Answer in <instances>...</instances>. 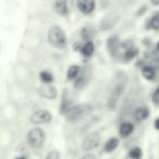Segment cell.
Wrapping results in <instances>:
<instances>
[{"label": "cell", "mask_w": 159, "mask_h": 159, "mask_svg": "<svg viewBox=\"0 0 159 159\" xmlns=\"http://www.w3.org/2000/svg\"><path fill=\"white\" fill-rule=\"evenodd\" d=\"M77 9L80 12L85 16H89L95 10L96 7V1L95 0H77L76 1Z\"/></svg>", "instance_id": "cell-7"}, {"label": "cell", "mask_w": 159, "mask_h": 159, "mask_svg": "<svg viewBox=\"0 0 159 159\" xmlns=\"http://www.w3.org/2000/svg\"><path fill=\"white\" fill-rule=\"evenodd\" d=\"M152 102L154 105L159 107V86L155 89V92L152 93Z\"/></svg>", "instance_id": "cell-25"}, {"label": "cell", "mask_w": 159, "mask_h": 159, "mask_svg": "<svg viewBox=\"0 0 159 159\" xmlns=\"http://www.w3.org/2000/svg\"><path fill=\"white\" fill-rule=\"evenodd\" d=\"M16 159H26V158H25L24 156H20V157H16Z\"/></svg>", "instance_id": "cell-29"}, {"label": "cell", "mask_w": 159, "mask_h": 159, "mask_svg": "<svg viewBox=\"0 0 159 159\" xmlns=\"http://www.w3.org/2000/svg\"><path fill=\"white\" fill-rule=\"evenodd\" d=\"M149 108L146 106H141V107H137L134 111V118L137 120V121H144L146 120L148 117H149Z\"/></svg>", "instance_id": "cell-12"}, {"label": "cell", "mask_w": 159, "mask_h": 159, "mask_svg": "<svg viewBox=\"0 0 159 159\" xmlns=\"http://www.w3.org/2000/svg\"><path fill=\"white\" fill-rule=\"evenodd\" d=\"M72 106H73V102H71L69 98H63V99H62V102H61V104H60L59 112L62 113V115H66V113L70 110V108Z\"/></svg>", "instance_id": "cell-20"}, {"label": "cell", "mask_w": 159, "mask_h": 159, "mask_svg": "<svg viewBox=\"0 0 159 159\" xmlns=\"http://www.w3.org/2000/svg\"><path fill=\"white\" fill-rule=\"evenodd\" d=\"M37 92H38V95H39L40 97H44L49 100L56 99L58 96L57 89L51 84H43L42 86L38 87Z\"/></svg>", "instance_id": "cell-6"}, {"label": "cell", "mask_w": 159, "mask_h": 159, "mask_svg": "<svg viewBox=\"0 0 159 159\" xmlns=\"http://www.w3.org/2000/svg\"><path fill=\"white\" fill-rule=\"evenodd\" d=\"M45 159H60V152L57 149H51L46 155Z\"/></svg>", "instance_id": "cell-23"}, {"label": "cell", "mask_w": 159, "mask_h": 159, "mask_svg": "<svg viewBox=\"0 0 159 159\" xmlns=\"http://www.w3.org/2000/svg\"><path fill=\"white\" fill-rule=\"evenodd\" d=\"M156 49L158 50V52H159V42L157 43V46H156Z\"/></svg>", "instance_id": "cell-30"}, {"label": "cell", "mask_w": 159, "mask_h": 159, "mask_svg": "<svg viewBox=\"0 0 159 159\" xmlns=\"http://www.w3.org/2000/svg\"><path fill=\"white\" fill-rule=\"evenodd\" d=\"M123 89H124V86L121 84L117 85V86L112 89V94H111L110 98H109V107H110V109H115L118 99H119V97L121 96V94L123 93Z\"/></svg>", "instance_id": "cell-10"}, {"label": "cell", "mask_w": 159, "mask_h": 159, "mask_svg": "<svg viewBox=\"0 0 159 159\" xmlns=\"http://www.w3.org/2000/svg\"><path fill=\"white\" fill-rule=\"evenodd\" d=\"M119 139L118 137H110V139H108L106 141V143H105L104 145V150L106 152H115L116 149L118 148V146H119Z\"/></svg>", "instance_id": "cell-14"}, {"label": "cell", "mask_w": 159, "mask_h": 159, "mask_svg": "<svg viewBox=\"0 0 159 159\" xmlns=\"http://www.w3.org/2000/svg\"><path fill=\"white\" fill-rule=\"evenodd\" d=\"M150 3L152 6H159V0H150Z\"/></svg>", "instance_id": "cell-28"}, {"label": "cell", "mask_w": 159, "mask_h": 159, "mask_svg": "<svg viewBox=\"0 0 159 159\" xmlns=\"http://www.w3.org/2000/svg\"><path fill=\"white\" fill-rule=\"evenodd\" d=\"M94 51H95V45L92 40L85 42V44H83L82 49H81V52L84 57H91L94 53Z\"/></svg>", "instance_id": "cell-18"}, {"label": "cell", "mask_w": 159, "mask_h": 159, "mask_svg": "<svg viewBox=\"0 0 159 159\" xmlns=\"http://www.w3.org/2000/svg\"><path fill=\"white\" fill-rule=\"evenodd\" d=\"M100 139H102V137H100L99 133L92 132L84 137V139L82 141V144H81V147H82V149L84 152H91V150L95 149L96 147H98Z\"/></svg>", "instance_id": "cell-4"}, {"label": "cell", "mask_w": 159, "mask_h": 159, "mask_svg": "<svg viewBox=\"0 0 159 159\" xmlns=\"http://www.w3.org/2000/svg\"><path fill=\"white\" fill-rule=\"evenodd\" d=\"M146 29L154 30V31H159V11L155 12L152 16L146 23Z\"/></svg>", "instance_id": "cell-16"}, {"label": "cell", "mask_w": 159, "mask_h": 159, "mask_svg": "<svg viewBox=\"0 0 159 159\" xmlns=\"http://www.w3.org/2000/svg\"><path fill=\"white\" fill-rule=\"evenodd\" d=\"M134 124L132 122H122L119 126V134L122 137H129L133 132H134Z\"/></svg>", "instance_id": "cell-11"}, {"label": "cell", "mask_w": 159, "mask_h": 159, "mask_svg": "<svg viewBox=\"0 0 159 159\" xmlns=\"http://www.w3.org/2000/svg\"><path fill=\"white\" fill-rule=\"evenodd\" d=\"M80 159H97V157H96L94 154H91V152H87V154H85L84 156H82Z\"/></svg>", "instance_id": "cell-26"}, {"label": "cell", "mask_w": 159, "mask_h": 159, "mask_svg": "<svg viewBox=\"0 0 159 159\" xmlns=\"http://www.w3.org/2000/svg\"><path fill=\"white\" fill-rule=\"evenodd\" d=\"M39 79L44 84H51L53 82V80H55V77H53L52 73L49 72V71H42L39 73Z\"/></svg>", "instance_id": "cell-19"}, {"label": "cell", "mask_w": 159, "mask_h": 159, "mask_svg": "<svg viewBox=\"0 0 159 159\" xmlns=\"http://www.w3.org/2000/svg\"><path fill=\"white\" fill-rule=\"evenodd\" d=\"M46 141V133L40 128H33L27 133V143L34 149L42 148Z\"/></svg>", "instance_id": "cell-3"}, {"label": "cell", "mask_w": 159, "mask_h": 159, "mask_svg": "<svg viewBox=\"0 0 159 159\" xmlns=\"http://www.w3.org/2000/svg\"><path fill=\"white\" fill-rule=\"evenodd\" d=\"M137 55H139V49H137L135 46H133V45H131L130 47L124 49V52H123V55H122V57H123L124 61L129 62V61H131V60L134 59Z\"/></svg>", "instance_id": "cell-13"}, {"label": "cell", "mask_w": 159, "mask_h": 159, "mask_svg": "<svg viewBox=\"0 0 159 159\" xmlns=\"http://www.w3.org/2000/svg\"><path fill=\"white\" fill-rule=\"evenodd\" d=\"M53 9H55L57 14H59L61 16H66L69 14L68 0H55Z\"/></svg>", "instance_id": "cell-9"}, {"label": "cell", "mask_w": 159, "mask_h": 159, "mask_svg": "<svg viewBox=\"0 0 159 159\" xmlns=\"http://www.w3.org/2000/svg\"><path fill=\"white\" fill-rule=\"evenodd\" d=\"M87 84V79L86 76H85L83 73H81V74L79 75V76L76 77V80H75L74 82V89H82L83 87L85 86V85Z\"/></svg>", "instance_id": "cell-21"}, {"label": "cell", "mask_w": 159, "mask_h": 159, "mask_svg": "<svg viewBox=\"0 0 159 159\" xmlns=\"http://www.w3.org/2000/svg\"><path fill=\"white\" fill-rule=\"evenodd\" d=\"M81 74V68L77 64H72V66H69L68 71H66V79L69 81H73V80H76V77Z\"/></svg>", "instance_id": "cell-17"}, {"label": "cell", "mask_w": 159, "mask_h": 159, "mask_svg": "<svg viewBox=\"0 0 159 159\" xmlns=\"http://www.w3.org/2000/svg\"><path fill=\"white\" fill-rule=\"evenodd\" d=\"M142 75L145 80L147 81H152L156 77V70L154 69V66H144L142 68Z\"/></svg>", "instance_id": "cell-15"}, {"label": "cell", "mask_w": 159, "mask_h": 159, "mask_svg": "<svg viewBox=\"0 0 159 159\" xmlns=\"http://www.w3.org/2000/svg\"><path fill=\"white\" fill-rule=\"evenodd\" d=\"M92 106L89 104H80V105H73L70 108V110L66 113V119L69 122H77L80 120L84 119L89 115H91Z\"/></svg>", "instance_id": "cell-1"}, {"label": "cell", "mask_w": 159, "mask_h": 159, "mask_svg": "<svg viewBox=\"0 0 159 159\" xmlns=\"http://www.w3.org/2000/svg\"><path fill=\"white\" fill-rule=\"evenodd\" d=\"M52 120V115L46 109H38L35 112H33L30 117L31 123L38 125V124H45L49 123Z\"/></svg>", "instance_id": "cell-5"}, {"label": "cell", "mask_w": 159, "mask_h": 159, "mask_svg": "<svg viewBox=\"0 0 159 159\" xmlns=\"http://www.w3.org/2000/svg\"><path fill=\"white\" fill-rule=\"evenodd\" d=\"M143 156V152L139 147H133L129 152V157L131 159H141Z\"/></svg>", "instance_id": "cell-22"}, {"label": "cell", "mask_w": 159, "mask_h": 159, "mask_svg": "<svg viewBox=\"0 0 159 159\" xmlns=\"http://www.w3.org/2000/svg\"><path fill=\"white\" fill-rule=\"evenodd\" d=\"M81 36H82V38L85 40V42H89V40H91V32H89V30L87 29V27H84V29H82V31H81Z\"/></svg>", "instance_id": "cell-24"}, {"label": "cell", "mask_w": 159, "mask_h": 159, "mask_svg": "<svg viewBox=\"0 0 159 159\" xmlns=\"http://www.w3.org/2000/svg\"><path fill=\"white\" fill-rule=\"evenodd\" d=\"M48 42L56 48L63 49L66 46V36L62 27L53 25L48 31Z\"/></svg>", "instance_id": "cell-2"}, {"label": "cell", "mask_w": 159, "mask_h": 159, "mask_svg": "<svg viewBox=\"0 0 159 159\" xmlns=\"http://www.w3.org/2000/svg\"><path fill=\"white\" fill-rule=\"evenodd\" d=\"M120 48H121V43L119 40L118 36H110V37L107 39V49H108L109 53H110L112 57H116L119 52Z\"/></svg>", "instance_id": "cell-8"}, {"label": "cell", "mask_w": 159, "mask_h": 159, "mask_svg": "<svg viewBox=\"0 0 159 159\" xmlns=\"http://www.w3.org/2000/svg\"><path fill=\"white\" fill-rule=\"evenodd\" d=\"M155 129L156 130H159V118H157L156 120H155Z\"/></svg>", "instance_id": "cell-27"}]
</instances>
